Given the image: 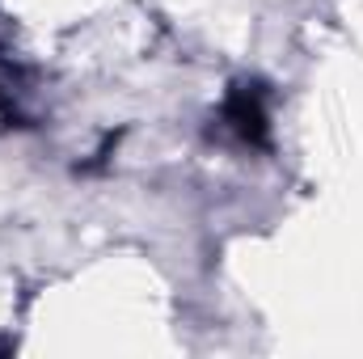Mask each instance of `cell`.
<instances>
[{
    "mask_svg": "<svg viewBox=\"0 0 363 359\" xmlns=\"http://www.w3.org/2000/svg\"><path fill=\"white\" fill-rule=\"evenodd\" d=\"M228 118L237 123V131L245 136V140H262V106H258V97H250V93L241 89L233 101H228Z\"/></svg>",
    "mask_w": 363,
    "mask_h": 359,
    "instance_id": "cell-1",
    "label": "cell"
}]
</instances>
